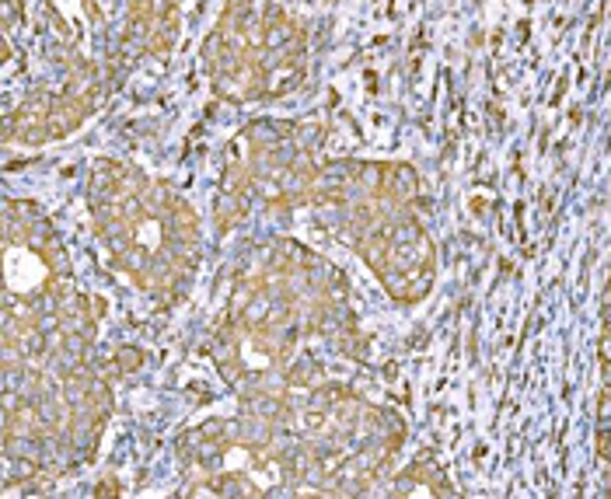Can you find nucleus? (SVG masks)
I'll return each instance as SVG.
<instances>
[{
  "label": "nucleus",
  "instance_id": "f257e3e1",
  "mask_svg": "<svg viewBox=\"0 0 611 499\" xmlns=\"http://www.w3.org/2000/svg\"><path fill=\"white\" fill-rule=\"evenodd\" d=\"M112 363H116L119 370H137V367H140V349L123 346V349H119V353H116V360H112Z\"/></svg>",
  "mask_w": 611,
  "mask_h": 499
}]
</instances>
